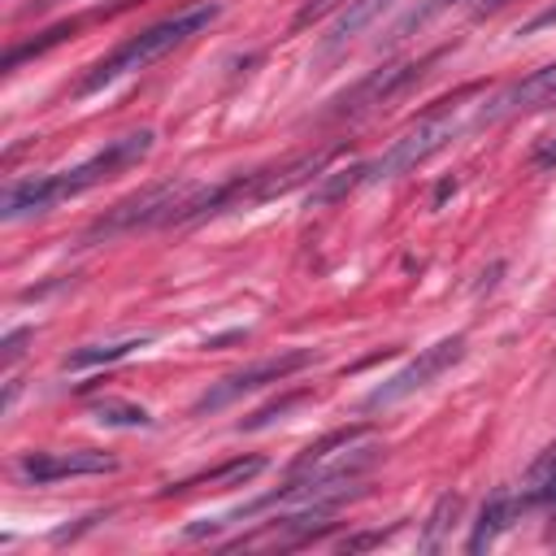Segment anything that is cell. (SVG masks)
<instances>
[{
	"mask_svg": "<svg viewBox=\"0 0 556 556\" xmlns=\"http://www.w3.org/2000/svg\"><path fill=\"white\" fill-rule=\"evenodd\" d=\"M148 152H152V130H130V135L113 139L109 148H100L96 156H87L83 165H74V169L9 182L4 195H0V217H4V222H17V217H26V213H48L52 204H61V200H70V195H83V191H91L96 182H104V178H113V174L139 165Z\"/></svg>",
	"mask_w": 556,
	"mask_h": 556,
	"instance_id": "obj_1",
	"label": "cell"
},
{
	"mask_svg": "<svg viewBox=\"0 0 556 556\" xmlns=\"http://www.w3.org/2000/svg\"><path fill=\"white\" fill-rule=\"evenodd\" d=\"M222 13V4H213V0H204V4H191V9H178L174 17H161L156 26H148V30H139V35H130L126 43H117L104 61H96L83 78H78V87H74V96H87V91H100V87H109L113 78H122V74H135V70H143V65H152V61H161L165 52H174L178 43H187L191 35H200L213 17Z\"/></svg>",
	"mask_w": 556,
	"mask_h": 556,
	"instance_id": "obj_2",
	"label": "cell"
},
{
	"mask_svg": "<svg viewBox=\"0 0 556 556\" xmlns=\"http://www.w3.org/2000/svg\"><path fill=\"white\" fill-rule=\"evenodd\" d=\"M191 191H195L191 182H156V187H143V191L117 200L104 217H96L83 239L96 243V239L130 235V230H139V226H174V213H178V204H182Z\"/></svg>",
	"mask_w": 556,
	"mask_h": 556,
	"instance_id": "obj_3",
	"label": "cell"
},
{
	"mask_svg": "<svg viewBox=\"0 0 556 556\" xmlns=\"http://www.w3.org/2000/svg\"><path fill=\"white\" fill-rule=\"evenodd\" d=\"M456 135V113H430L417 126H408L400 139H391L387 152H378L374 161H365V182H387L400 178L408 169H417L421 161H430L434 152H443Z\"/></svg>",
	"mask_w": 556,
	"mask_h": 556,
	"instance_id": "obj_4",
	"label": "cell"
},
{
	"mask_svg": "<svg viewBox=\"0 0 556 556\" xmlns=\"http://www.w3.org/2000/svg\"><path fill=\"white\" fill-rule=\"evenodd\" d=\"M304 365H313V352H308V348H295V352H278V356L252 361V365L226 374L217 387H208V391L191 404V413H217V408H226L230 400H239V395H248V391H261V387H269V382H282V378L300 374Z\"/></svg>",
	"mask_w": 556,
	"mask_h": 556,
	"instance_id": "obj_5",
	"label": "cell"
},
{
	"mask_svg": "<svg viewBox=\"0 0 556 556\" xmlns=\"http://www.w3.org/2000/svg\"><path fill=\"white\" fill-rule=\"evenodd\" d=\"M460 356H465V334H452V339H439V343L421 348V352H417V356H413L395 378H387L382 387H374V391L365 395V408H391V404L408 400L413 391L430 387L443 369H452Z\"/></svg>",
	"mask_w": 556,
	"mask_h": 556,
	"instance_id": "obj_6",
	"label": "cell"
},
{
	"mask_svg": "<svg viewBox=\"0 0 556 556\" xmlns=\"http://www.w3.org/2000/svg\"><path fill=\"white\" fill-rule=\"evenodd\" d=\"M421 70H426V61H400V65H387V70H374V74H365L356 87H348L343 96H334L330 100V117H343V113H365V109H378V104H387V100H395L413 78H421Z\"/></svg>",
	"mask_w": 556,
	"mask_h": 556,
	"instance_id": "obj_7",
	"label": "cell"
},
{
	"mask_svg": "<svg viewBox=\"0 0 556 556\" xmlns=\"http://www.w3.org/2000/svg\"><path fill=\"white\" fill-rule=\"evenodd\" d=\"M117 460L109 452L96 447H78V452H26L17 460V478L22 482H56V478H78V473H113Z\"/></svg>",
	"mask_w": 556,
	"mask_h": 556,
	"instance_id": "obj_8",
	"label": "cell"
},
{
	"mask_svg": "<svg viewBox=\"0 0 556 556\" xmlns=\"http://www.w3.org/2000/svg\"><path fill=\"white\" fill-rule=\"evenodd\" d=\"M534 109H556V61L526 74L521 83L504 87L495 100L482 104V122H500L513 113H534Z\"/></svg>",
	"mask_w": 556,
	"mask_h": 556,
	"instance_id": "obj_9",
	"label": "cell"
},
{
	"mask_svg": "<svg viewBox=\"0 0 556 556\" xmlns=\"http://www.w3.org/2000/svg\"><path fill=\"white\" fill-rule=\"evenodd\" d=\"M391 4H395V0H348V4H343V13L334 17L330 35L321 39V52H317V56L326 61V56L343 52V48H348V43H352V39H356L365 26H374V22H378V17H382Z\"/></svg>",
	"mask_w": 556,
	"mask_h": 556,
	"instance_id": "obj_10",
	"label": "cell"
},
{
	"mask_svg": "<svg viewBox=\"0 0 556 556\" xmlns=\"http://www.w3.org/2000/svg\"><path fill=\"white\" fill-rule=\"evenodd\" d=\"M513 508H517V504H513V495H508L504 486H500V491H491V500L482 504V513H478L473 534H469V543H465V547H469L473 556H482V552H486V547H491V543H495V539L508 530Z\"/></svg>",
	"mask_w": 556,
	"mask_h": 556,
	"instance_id": "obj_11",
	"label": "cell"
},
{
	"mask_svg": "<svg viewBox=\"0 0 556 556\" xmlns=\"http://www.w3.org/2000/svg\"><path fill=\"white\" fill-rule=\"evenodd\" d=\"M265 469V456H248V460H226V465H217V469H204V473H195V478H182V482H174L165 495H182V491H195V486H243L248 478H256Z\"/></svg>",
	"mask_w": 556,
	"mask_h": 556,
	"instance_id": "obj_12",
	"label": "cell"
},
{
	"mask_svg": "<svg viewBox=\"0 0 556 556\" xmlns=\"http://www.w3.org/2000/svg\"><path fill=\"white\" fill-rule=\"evenodd\" d=\"M369 434V426H348V430H330L326 439H317V443H308L295 460H291V473H308V469H317L321 460H330L334 452H348L352 443H361Z\"/></svg>",
	"mask_w": 556,
	"mask_h": 556,
	"instance_id": "obj_13",
	"label": "cell"
},
{
	"mask_svg": "<svg viewBox=\"0 0 556 556\" xmlns=\"http://www.w3.org/2000/svg\"><path fill=\"white\" fill-rule=\"evenodd\" d=\"M556 500V443H547L534 465L526 469V491H521V508H534V504H547Z\"/></svg>",
	"mask_w": 556,
	"mask_h": 556,
	"instance_id": "obj_14",
	"label": "cell"
},
{
	"mask_svg": "<svg viewBox=\"0 0 556 556\" xmlns=\"http://www.w3.org/2000/svg\"><path fill=\"white\" fill-rule=\"evenodd\" d=\"M148 339L139 334V339H117V343H87V348H74V352H65V369H87V365H109V361H122V356H130L135 348H143Z\"/></svg>",
	"mask_w": 556,
	"mask_h": 556,
	"instance_id": "obj_15",
	"label": "cell"
},
{
	"mask_svg": "<svg viewBox=\"0 0 556 556\" xmlns=\"http://www.w3.org/2000/svg\"><path fill=\"white\" fill-rule=\"evenodd\" d=\"M356 187H365V165H348V169H330V174H321V182L313 187V204H334V200H343V195H352Z\"/></svg>",
	"mask_w": 556,
	"mask_h": 556,
	"instance_id": "obj_16",
	"label": "cell"
},
{
	"mask_svg": "<svg viewBox=\"0 0 556 556\" xmlns=\"http://www.w3.org/2000/svg\"><path fill=\"white\" fill-rule=\"evenodd\" d=\"M456 513H460V495H439V504L430 508V517H426V530H421V552H439L443 547V534H447V526L456 521Z\"/></svg>",
	"mask_w": 556,
	"mask_h": 556,
	"instance_id": "obj_17",
	"label": "cell"
},
{
	"mask_svg": "<svg viewBox=\"0 0 556 556\" xmlns=\"http://www.w3.org/2000/svg\"><path fill=\"white\" fill-rule=\"evenodd\" d=\"M91 417L100 421V426H152V413L143 408V404H130V400H100L96 408H91Z\"/></svg>",
	"mask_w": 556,
	"mask_h": 556,
	"instance_id": "obj_18",
	"label": "cell"
},
{
	"mask_svg": "<svg viewBox=\"0 0 556 556\" xmlns=\"http://www.w3.org/2000/svg\"><path fill=\"white\" fill-rule=\"evenodd\" d=\"M304 400H313V391H287V395H278L274 404H265V408H256L252 417H243L239 421V430H265L269 421H278L282 413H291L295 404H304Z\"/></svg>",
	"mask_w": 556,
	"mask_h": 556,
	"instance_id": "obj_19",
	"label": "cell"
},
{
	"mask_svg": "<svg viewBox=\"0 0 556 556\" xmlns=\"http://www.w3.org/2000/svg\"><path fill=\"white\" fill-rule=\"evenodd\" d=\"M70 30H74V26H52L43 39H35V43H22V48H9V56H4V70H13V65H17V61H26V56H39V52H43V48H52V43H61Z\"/></svg>",
	"mask_w": 556,
	"mask_h": 556,
	"instance_id": "obj_20",
	"label": "cell"
},
{
	"mask_svg": "<svg viewBox=\"0 0 556 556\" xmlns=\"http://www.w3.org/2000/svg\"><path fill=\"white\" fill-rule=\"evenodd\" d=\"M348 0H300V9H295V22L291 26H313V22H321V17H330L334 9H343Z\"/></svg>",
	"mask_w": 556,
	"mask_h": 556,
	"instance_id": "obj_21",
	"label": "cell"
},
{
	"mask_svg": "<svg viewBox=\"0 0 556 556\" xmlns=\"http://www.w3.org/2000/svg\"><path fill=\"white\" fill-rule=\"evenodd\" d=\"M26 339H30V330H9V334H4V343H0V361H4V365H13V361L22 356V348H26Z\"/></svg>",
	"mask_w": 556,
	"mask_h": 556,
	"instance_id": "obj_22",
	"label": "cell"
},
{
	"mask_svg": "<svg viewBox=\"0 0 556 556\" xmlns=\"http://www.w3.org/2000/svg\"><path fill=\"white\" fill-rule=\"evenodd\" d=\"M391 534H395V530H369V534H356V539H343L339 547H343V552H365V547H378V543H382V539H391Z\"/></svg>",
	"mask_w": 556,
	"mask_h": 556,
	"instance_id": "obj_23",
	"label": "cell"
},
{
	"mask_svg": "<svg viewBox=\"0 0 556 556\" xmlns=\"http://www.w3.org/2000/svg\"><path fill=\"white\" fill-rule=\"evenodd\" d=\"M534 165H539V169H552V165H556V139H552L547 148L534 152Z\"/></svg>",
	"mask_w": 556,
	"mask_h": 556,
	"instance_id": "obj_24",
	"label": "cell"
},
{
	"mask_svg": "<svg viewBox=\"0 0 556 556\" xmlns=\"http://www.w3.org/2000/svg\"><path fill=\"white\" fill-rule=\"evenodd\" d=\"M552 22H556V9H547V13H539L534 22H526V26H521V35H530V30H539V26H552Z\"/></svg>",
	"mask_w": 556,
	"mask_h": 556,
	"instance_id": "obj_25",
	"label": "cell"
},
{
	"mask_svg": "<svg viewBox=\"0 0 556 556\" xmlns=\"http://www.w3.org/2000/svg\"><path fill=\"white\" fill-rule=\"evenodd\" d=\"M500 4H508V0H473V13H495Z\"/></svg>",
	"mask_w": 556,
	"mask_h": 556,
	"instance_id": "obj_26",
	"label": "cell"
}]
</instances>
